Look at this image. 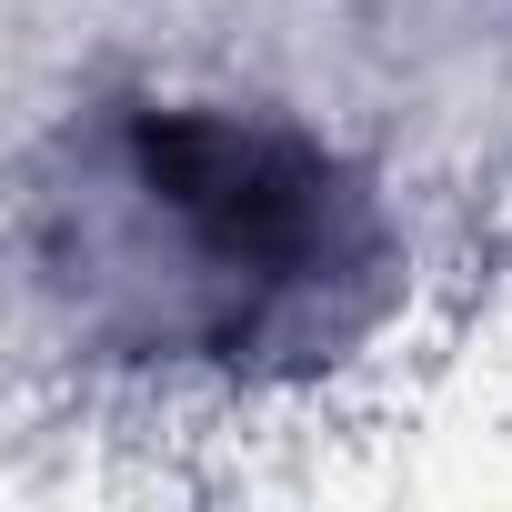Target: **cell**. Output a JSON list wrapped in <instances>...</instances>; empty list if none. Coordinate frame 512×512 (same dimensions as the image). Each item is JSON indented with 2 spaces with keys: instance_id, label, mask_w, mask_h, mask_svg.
Masks as SVG:
<instances>
[{
  "instance_id": "cell-1",
  "label": "cell",
  "mask_w": 512,
  "mask_h": 512,
  "mask_svg": "<svg viewBox=\"0 0 512 512\" xmlns=\"http://www.w3.org/2000/svg\"><path fill=\"white\" fill-rule=\"evenodd\" d=\"M131 191L201 251V272L251 282V292H302L352 262V191L332 161L272 121L231 111H131L121 121Z\"/></svg>"
}]
</instances>
